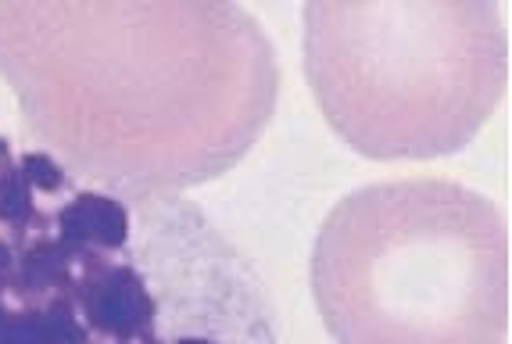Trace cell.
<instances>
[{
  "label": "cell",
  "instance_id": "3957f363",
  "mask_svg": "<svg viewBox=\"0 0 512 344\" xmlns=\"http://www.w3.org/2000/svg\"><path fill=\"white\" fill-rule=\"evenodd\" d=\"M308 287L333 344H505L509 226L459 180L369 183L323 219Z\"/></svg>",
  "mask_w": 512,
  "mask_h": 344
},
{
  "label": "cell",
  "instance_id": "277c9868",
  "mask_svg": "<svg viewBox=\"0 0 512 344\" xmlns=\"http://www.w3.org/2000/svg\"><path fill=\"white\" fill-rule=\"evenodd\" d=\"M301 22L308 90L369 162L459 155L509 90V29L487 0H312Z\"/></svg>",
  "mask_w": 512,
  "mask_h": 344
},
{
  "label": "cell",
  "instance_id": "7a4b0ae2",
  "mask_svg": "<svg viewBox=\"0 0 512 344\" xmlns=\"http://www.w3.org/2000/svg\"><path fill=\"white\" fill-rule=\"evenodd\" d=\"M0 344H283L251 255L197 201L0 133Z\"/></svg>",
  "mask_w": 512,
  "mask_h": 344
},
{
  "label": "cell",
  "instance_id": "6da1fadb",
  "mask_svg": "<svg viewBox=\"0 0 512 344\" xmlns=\"http://www.w3.org/2000/svg\"><path fill=\"white\" fill-rule=\"evenodd\" d=\"M0 79L29 144L158 190L222 180L280 104L265 26L222 0H0Z\"/></svg>",
  "mask_w": 512,
  "mask_h": 344
}]
</instances>
